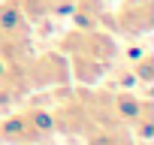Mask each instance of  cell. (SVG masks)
<instances>
[{
	"mask_svg": "<svg viewBox=\"0 0 154 145\" xmlns=\"http://www.w3.org/2000/svg\"><path fill=\"white\" fill-rule=\"evenodd\" d=\"M142 103H145V97L133 94V88H118V91H112V112H115L118 124L127 127V130H130V124L136 121V115L142 112Z\"/></svg>",
	"mask_w": 154,
	"mask_h": 145,
	"instance_id": "obj_7",
	"label": "cell"
},
{
	"mask_svg": "<svg viewBox=\"0 0 154 145\" xmlns=\"http://www.w3.org/2000/svg\"><path fill=\"white\" fill-rule=\"evenodd\" d=\"M130 72H133V79L139 82V85H151L154 82V54L151 51H142V54H136L133 60H130Z\"/></svg>",
	"mask_w": 154,
	"mask_h": 145,
	"instance_id": "obj_11",
	"label": "cell"
},
{
	"mask_svg": "<svg viewBox=\"0 0 154 145\" xmlns=\"http://www.w3.org/2000/svg\"><path fill=\"white\" fill-rule=\"evenodd\" d=\"M66 66H69V82L82 85V88H91L100 79H106V72H109L112 63L97 60L91 54H66Z\"/></svg>",
	"mask_w": 154,
	"mask_h": 145,
	"instance_id": "obj_4",
	"label": "cell"
},
{
	"mask_svg": "<svg viewBox=\"0 0 154 145\" xmlns=\"http://www.w3.org/2000/svg\"><path fill=\"white\" fill-rule=\"evenodd\" d=\"M57 51L63 54H91L97 60L115 63L121 54L118 36L106 27H69L60 39H57Z\"/></svg>",
	"mask_w": 154,
	"mask_h": 145,
	"instance_id": "obj_1",
	"label": "cell"
},
{
	"mask_svg": "<svg viewBox=\"0 0 154 145\" xmlns=\"http://www.w3.org/2000/svg\"><path fill=\"white\" fill-rule=\"evenodd\" d=\"M18 3H21V12L27 15L30 24L54 18V9H57V0H18Z\"/></svg>",
	"mask_w": 154,
	"mask_h": 145,
	"instance_id": "obj_9",
	"label": "cell"
},
{
	"mask_svg": "<svg viewBox=\"0 0 154 145\" xmlns=\"http://www.w3.org/2000/svg\"><path fill=\"white\" fill-rule=\"evenodd\" d=\"M85 145H136L127 127H94L85 136Z\"/></svg>",
	"mask_w": 154,
	"mask_h": 145,
	"instance_id": "obj_8",
	"label": "cell"
},
{
	"mask_svg": "<svg viewBox=\"0 0 154 145\" xmlns=\"http://www.w3.org/2000/svg\"><path fill=\"white\" fill-rule=\"evenodd\" d=\"M112 30L124 36H148L154 30V0H121L112 12Z\"/></svg>",
	"mask_w": 154,
	"mask_h": 145,
	"instance_id": "obj_3",
	"label": "cell"
},
{
	"mask_svg": "<svg viewBox=\"0 0 154 145\" xmlns=\"http://www.w3.org/2000/svg\"><path fill=\"white\" fill-rule=\"evenodd\" d=\"M0 33L3 36H30L33 24L21 12L18 0H0Z\"/></svg>",
	"mask_w": 154,
	"mask_h": 145,
	"instance_id": "obj_6",
	"label": "cell"
},
{
	"mask_svg": "<svg viewBox=\"0 0 154 145\" xmlns=\"http://www.w3.org/2000/svg\"><path fill=\"white\" fill-rule=\"evenodd\" d=\"M69 18H72V27H106V30H112V15L106 12V0H72Z\"/></svg>",
	"mask_w": 154,
	"mask_h": 145,
	"instance_id": "obj_5",
	"label": "cell"
},
{
	"mask_svg": "<svg viewBox=\"0 0 154 145\" xmlns=\"http://www.w3.org/2000/svg\"><path fill=\"white\" fill-rule=\"evenodd\" d=\"M130 130L136 133V139H142V142H151V136H154V103L145 97V103H142V112L136 115V121L130 124Z\"/></svg>",
	"mask_w": 154,
	"mask_h": 145,
	"instance_id": "obj_10",
	"label": "cell"
},
{
	"mask_svg": "<svg viewBox=\"0 0 154 145\" xmlns=\"http://www.w3.org/2000/svg\"><path fill=\"white\" fill-rule=\"evenodd\" d=\"M27 82L33 91H54L69 85V66L63 51H39L27 57Z\"/></svg>",
	"mask_w": 154,
	"mask_h": 145,
	"instance_id": "obj_2",
	"label": "cell"
}]
</instances>
